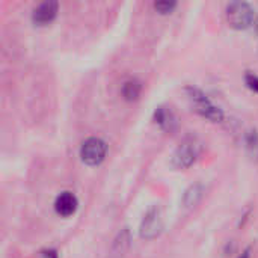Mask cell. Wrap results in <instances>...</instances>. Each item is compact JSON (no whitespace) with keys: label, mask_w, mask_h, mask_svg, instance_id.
Masks as SVG:
<instances>
[{"label":"cell","mask_w":258,"mask_h":258,"mask_svg":"<svg viewBox=\"0 0 258 258\" xmlns=\"http://www.w3.org/2000/svg\"><path fill=\"white\" fill-rule=\"evenodd\" d=\"M187 97L192 103V107L204 118L213 121V122H221L224 119V112L222 109H219L201 89L189 86L186 88Z\"/></svg>","instance_id":"6da1fadb"},{"label":"cell","mask_w":258,"mask_h":258,"mask_svg":"<svg viewBox=\"0 0 258 258\" xmlns=\"http://www.w3.org/2000/svg\"><path fill=\"white\" fill-rule=\"evenodd\" d=\"M227 21L236 30L248 29L254 21V9L246 2H233L227 6Z\"/></svg>","instance_id":"7a4b0ae2"},{"label":"cell","mask_w":258,"mask_h":258,"mask_svg":"<svg viewBox=\"0 0 258 258\" xmlns=\"http://www.w3.org/2000/svg\"><path fill=\"white\" fill-rule=\"evenodd\" d=\"M107 153V145L103 139L100 138H88L80 148V159L83 163L89 165V166H97L100 165Z\"/></svg>","instance_id":"3957f363"},{"label":"cell","mask_w":258,"mask_h":258,"mask_svg":"<svg viewBox=\"0 0 258 258\" xmlns=\"http://www.w3.org/2000/svg\"><path fill=\"white\" fill-rule=\"evenodd\" d=\"M200 156V145L194 139L183 141L172 156V166L177 169L190 168Z\"/></svg>","instance_id":"277c9868"},{"label":"cell","mask_w":258,"mask_h":258,"mask_svg":"<svg viewBox=\"0 0 258 258\" xmlns=\"http://www.w3.org/2000/svg\"><path fill=\"white\" fill-rule=\"evenodd\" d=\"M162 230H163L162 212H160V209H159L157 206H154V207H151V209L145 213V216H144V219H142V222H141L139 234H141V237L145 239V240H153V239H156L157 236H160Z\"/></svg>","instance_id":"5b68a950"},{"label":"cell","mask_w":258,"mask_h":258,"mask_svg":"<svg viewBox=\"0 0 258 258\" xmlns=\"http://www.w3.org/2000/svg\"><path fill=\"white\" fill-rule=\"evenodd\" d=\"M57 9H59V5L54 0H47V2L39 3L33 9V12H32V21H33V24H36V26H45V24L51 23L56 18V15H57Z\"/></svg>","instance_id":"8992f818"},{"label":"cell","mask_w":258,"mask_h":258,"mask_svg":"<svg viewBox=\"0 0 258 258\" xmlns=\"http://www.w3.org/2000/svg\"><path fill=\"white\" fill-rule=\"evenodd\" d=\"M77 207H79V201H77L76 195L71 194V192H62L56 198V201H54V210H56V213L60 215V216H63V218H68V216L74 215L76 210H77Z\"/></svg>","instance_id":"52a82bcc"},{"label":"cell","mask_w":258,"mask_h":258,"mask_svg":"<svg viewBox=\"0 0 258 258\" xmlns=\"http://www.w3.org/2000/svg\"><path fill=\"white\" fill-rule=\"evenodd\" d=\"M154 121L163 130H169L171 132L175 127V118H174L172 112L168 110L166 107H162V106L156 109V112H154Z\"/></svg>","instance_id":"ba28073f"},{"label":"cell","mask_w":258,"mask_h":258,"mask_svg":"<svg viewBox=\"0 0 258 258\" xmlns=\"http://www.w3.org/2000/svg\"><path fill=\"white\" fill-rule=\"evenodd\" d=\"M130 242H132V237H130V231L127 228H124L122 231H119V234L116 236V239L113 240V245H112V254L113 255H124L127 252V249L130 248Z\"/></svg>","instance_id":"9c48e42d"},{"label":"cell","mask_w":258,"mask_h":258,"mask_svg":"<svg viewBox=\"0 0 258 258\" xmlns=\"http://www.w3.org/2000/svg\"><path fill=\"white\" fill-rule=\"evenodd\" d=\"M141 82H138L136 79H132V80H127L124 85H122V89H121V94L122 97L127 100V101H135L139 98L141 95Z\"/></svg>","instance_id":"30bf717a"},{"label":"cell","mask_w":258,"mask_h":258,"mask_svg":"<svg viewBox=\"0 0 258 258\" xmlns=\"http://www.w3.org/2000/svg\"><path fill=\"white\" fill-rule=\"evenodd\" d=\"M201 195H203V189H201L200 184L190 186V187L186 190L184 197H183V204H184L186 207H194V206L200 201Z\"/></svg>","instance_id":"8fae6325"},{"label":"cell","mask_w":258,"mask_h":258,"mask_svg":"<svg viewBox=\"0 0 258 258\" xmlns=\"http://www.w3.org/2000/svg\"><path fill=\"white\" fill-rule=\"evenodd\" d=\"M246 151L251 159L258 160V133L257 130H251L246 135Z\"/></svg>","instance_id":"7c38bea8"},{"label":"cell","mask_w":258,"mask_h":258,"mask_svg":"<svg viewBox=\"0 0 258 258\" xmlns=\"http://www.w3.org/2000/svg\"><path fill=\"white\" fill-rule=\"evenodd\" d=\"M177 8V3L175 2H156L154 3V9L159 12V14H162V15H165V14H171L174 9Z\"/></svg>","instance_id":"4fadbf2b"},{"label":"cell","mask_w":258,"mask_h":258,"mask_svg":"<svg viewBox=\"0 0 258 258\" xmlns=\"http://www.w3.org/2000/svg\"><path fill=\"white\" fill-rule=\"evenodd\" d=\"M245 82H246V86L254 91V92H258V76H255L254 73H248L245 76Z\"/></svg>","instance_id":"5bb4252c"},{"label":"cell","mask_w":258,"mask_h":258,"mask_svg":"<svg viewBox=\"0 0 258 258\" xmlns=\"http://www.w3.org/2000/svg\"><path fill=\"white\" fill-rule=\"evenodd\" d=\"M42 257L44 258H59V255H57V252H56L54 249H45V251H42Z\"/></svg>","instance_id":"9a60e30c"},{"label":"cell","mask_w":258,"mask_h":258,"mask_svg":"<svg viewBox=\"0 0 258 258\" xmlns=\"http://www.w3.org/2000/svg\"><path fill=\"white\" fill-rule=\"evenodd\" d=\"M239 258H251V249H246V251H243V252L239 255Z\"/></svg>","instance_id":"2e32d148"}]
</instances>
